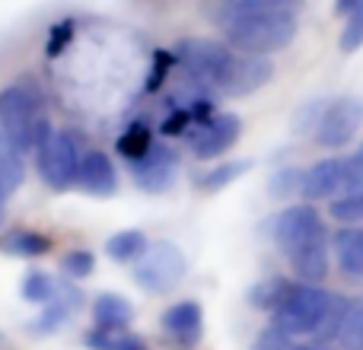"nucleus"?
<instances>
[{"label":"nucleus","mask_w":363,"mask_h":350,"mask_svg":"<svg viewBox=\"0 0 363 350\" xmlns=\"http://www.w3.org/2000/svg\"><path fill=\"white\" fill-rule=\"evenodd\" d=\"M0 131L13 140L19 153L42 150L51 137V121L45 115V102L32 83H13L0 93Z\"/></svg>","instance_id":"nucleus-1"},{"label":"nucleus","mask_w":363,"mask_h":350,"mask_svg":"<svg viewBox=\"0 0 363 350\" xmlns=\"http://www.w3.org/2000/svg\"><path fill=\"white\" fill-rule=\"evenodd\" d=\"M223 26V35L226 45L242 55H277L284 51L290 42H294L296 29V13H252V16H236V19H226Z\"/></svg>","instance_id":"nucleus-2"},{"label":"nucleus","mask_w":363,"mask_h":350,"mask_svg":"<svg viewBox=\"0 0 363 350\" xmlns=\"http://www.w3.org/2000/svg\"><path fill=\"white\" fill-rule=\"evenodd\" d=\"M335 293L322 290L319 283H300L294 281L284 296V303L274 309V325L284 328L294 338H315L332 312Z\"/></svg>","instance_id":"nucleus-3"},{"label":"nucleus","mask_w":363,"mask_h":350,"mask_svg":"<svg viewBox=\"0 0 363 350\" xmlns=\"http://www.w3.org/2000/svg\"><path fill=\"white\" fill-rule=\"evenodd\" d=\"M230 57V45L213 42V38H188L176 48V64L185 74V80L198 89H213V93H217V83L223 77Z\"/></svg>","instance_id":"nucleus-4"},{"label":"nucleus","mask_w":363,"mask_h":350,"mask_svg":"<svg viewBox=\"0 0 363 350\" xmlns=\"http://www.w3.org/2000/svg\"><path fill=\"white\" fill-rule=\"evenodd\" d=\"M86 153L80 150V140L67 131H55L38 150V175L51 191H67L80 179V166Z\"/></svg>","instance_id":"nucleus-5"},{"label":"nucleus","mask_w":363,"mask_h":350,"mask_svg":"<svg viewBox=\"0 0 363 350\" xmlns=\"http://www.w3.org/2000/svg\"><path fill=\"white\" fill-rule=\"evenodd\" d=\"M188 261L179 245L172 242H150V249L134 261V281L150 293H169L185 277Z\"/></svg>","instance_id":"nucleus-6"},{"label":"nucleus","mask_w":363,"mask_h":350,"mask_svg":"<svg viewBox=\"0 0 363 350\" xmlns=\"http://www.w3.org/2000/svg\"><path fill=\"white\" fill-rule=\"evenodd\" d=\"M360 125H363V102L357 96H341V99H332L325 106L319 128H315V140L325 150H341V147H347L357 137Z\"/></svg>","instance_id":"nucleus-7"},{"label":"nucleus","mask_w":363,"mask_h":350,"mask_svg":"<svg viewBox=\"0 0 363 350\" xmlns=\"http://www.w3.org/2000/svg\"><path fill=\"white\" fill-rule=\"evenodd\" d=\"M322 236H328V232L313 204H290L274 217V242L287 258L296 249H303V245H309L313 239Z\"/></svg>","instance_id":"nucleus-8"},{"label":"nucleus","mask_w":363,"mask_h":350,"mask_svg":"<svg viewBox=\"0 0 363 350\" xmlns=\"http://www.w3.org/2000/svg\"><path fill=\"white\" fill-rule=\"evenodd\" d=\"M239 134H242L239 115L220 112V115H207L204 121H198V125L185 134V140H188V150L198 159H217L236 144Z\"/></svg>","instance_id":"nucleus-9"},{"label":"nucleus","mask_w":363,"mask_h":350,"mask_svg":"<svg viewBox=\"0 0 363 350\" xmlns=\"http://www.w3.org/2000/svg\"><path fill=\"white\" fill-rule=\"evenodd\" d=\"M274 77V64L262 55H242V51L233 48V57L226 64L223 77L217 83V93L223 96H249L258 93L264 83Z\"/></svg>","instance_id":"nucleus-10"},{"label":"nucleus","mask_w":363,"mask_h":350,"mask_svg":"<svg viewBox=\"0 0 363 350\" xmlns=\"http://www.w3.org/2000/svg\"><path fill=\"white\" fill-rule=\"evenodd\" d=\"M176 172H179V157L172 150H166V147H153L147 157L131 163L134 185L150 194H160V191H166V188H172Z\"/></svg>","instance_id":"nucleus-11"},{"label":"nucleus","mask_w":363,"mask_h":350,"mask_svg":"<svg viewBox=\"0 0 363 350\" xmlns=\"http://www.w3.org/2000/svg\"><path fill=\"white\" fill-rule=\"evenodd\" d=\"M345 191V157H325L303 169V198L306 201H332Z\"/></svg>","instance_id":"nucleus-12"},{"label":"nucleus","mask_w":363,"mask_h":350,"mask_svg":"<svg viewBox=\"0 0 363 350\" xmlns=\"http://www.w3.org/2000/svg\"><path fill=\"white\" fill-rule=\"evenodd\" d=\"M201 328H204V309L194 300H182L163 312V332L182 347H191L201 341Z\"/></svg>","instance_id":"nucleus-13"},{"label":"nucleus","mask_w":363,"mask_h":350,"mask_svg":"<svg viewBox=\"0 0 363 350\" xmlns=\"http://www.w3.org/2000/svg\"><path fill=\"white\" fill-rule=\"evenodd\" d=\"M328 264H332V242L328 236L313 239L309 245L296 249L290 255V268H294L300 283H322L328 277Z\"/></svg>","instance_id":"nucleus-14"},{"label":"nucleus","mask_w":363,"mask_h":350,"mask_svg":"<svg viewBox=\"0 0 363 350\" xmlns=\"http://www.w3.org/2000/svg\"><path fill=\"white\" fill-rule=\"evenodd\" d=\"M77 188L86 191V194H96V198H108V194H115V188H118V175H115L112 159H108L102 150H89L86 157H83Z\"/></svg>","instance_id":"nucleus-15"},{"label":"nucleus","mask_w":363,"mask_h":350,"mask_svg":"<svg viewBox=\"0 0 363 350\" xmlns=\"http://www.w3.org/2000/svg\"><path fill=\"white\" fill-rule=\"evenodd\" d=\"M332 255L347 281H363V226H341L332 236Z\"/></svg>","instance_id":"nucleus-16"},{"label":"nucleus","mask_w":363,"mask_h":350,"mask_svg":"<svg viewBox=\"0 0 363 350\" xmlns=\"http://www.w3.org/2000/svg\"><path fill=\"white\" fill-rule=\"evenodd\" d=\"M77 309H80V293L70 287H61L55 300L42 306V315L32 322V328H35V332H57L67 319H74Z\"/></svg>","instance_id":"nucleus-17"},{"label":"nucleus","mask_w":363,"mask_h":350,"mask_svg":"<svg viewBox=\"0 0 363 350\" xmlns=\"http://www.w3.org/2000/svg\"><path fill=\"white\" fill-rule=\"evenodd\" d=\"M96 328H128L134 322V306L121 293H99L93 300Z\"/></svg>","instance_id":"nucleus-18"},{"label":"nucleus","mask_w":363,"mask_h":350,"mask_svg":"<svg viewBox=\"0 0 363 350\" xmlns=\"http://www.w3.org/2000/svg\"><path fill=\"white\" fill-rule=\"evenodd\" d=\"M26 179L23 153L13 147V140L0 131V198H10Z\"/></svg>","instance_id":"nucleus-19"},{"label":"nucleus","mask_w":363,"mask_h":350,"mask_svg":"<svg viewBox=\"0 0 363 350\" xmlns=\"http://www.w3.org/2000/svg\"><path fill=\"white\" fill-rule=\"evenodd\" d=\"M303 0H226L220 10V23L236 16H252V13H296Z\"/></svg>","instance_id":"nucleus-20"},{"label":"nucleus","mask_w":363,"mask_h":350,"mask_svg":"<svg viewBox=\"0 0 363 350\" xmlns=\"http://www.w3.org/2000/svg\"><path fill=\"white\" fill-rule=\"evenodd\" d=\"M86 344L93 350H150L147 341L131 328H93L86 334Z\"/></svg>","instance_id":"nucleus-21"},{"label":"nucleus","mask_w":363,"mask_h":350,"mask_svg":"<svg viewBox=\"0 0 363 350\" xmlns=\"http://www.w3.org/2000/svg\"><path fill=\"white\" fill-rule=\"evenodd\" d=\"M0 249H4L6 255L38 258V255H45V252L51 249V239L42 236V232H35V230H13V232H6V236L0 239Z\"/></svg>","instance_id":"nucleus-22"},{"label":"nucleus","mask_w":363,"mask_h":350,"mask_svg":"<svg viewBox=\"0 0 363 350\" xmlns=\"http://www.w3.org/2000/svg\"><path fill=\"white\" fill-rule=\"evenodd\" d=\"M147 249H150V242H147V236L140 230H121V232H115V236L106 242L108 258H112V261H118V264L138 261Z\"/></svg>","instance_id":"nucleus-23"},{"label":"nucleus","mask_w":363,"mask_h":350,"mask_svg":"<svg viewBox=\"0 0 363 350\" xmlns=\"http://www.w3.org/2000/svg\"><path fill=\"white\" fill-rule=\"evenodd\" d=\"M290 283H294V281H287V277H264V281H258L255 287L249 290V303L255 309L274 312V309L284 303V296H287Z\"/></svg>","instance_id":"nucleus-24"},{"label":"nucleus","mask_w":363,"mask_h":350,"mask_svg":"<svg viewBox=\"0 0 363 350\" xmlns=\"http://www.w3.org/2000/svg\"><path fill=\"white\" fill-rule=\"evenodd\" d=\"M150 150H153V137H150V128H147L144 121H134V125H128L125 131H121V137H118V153L128 159V163H134V159L147 157Z\"/></svg>","instance_id":"nucleus-25"},{"label":"nucleus","mask_w":363,"mask_h":350,"mask_svg":"<svg viewBox=\"0 0 363 350\" xmlns=\"http://www.w3.org/2000/svg\"><path fill=\"white\" fill-rule=\"evenodd\" d=\"M328 217L338 220V223H345V226L363 223V188H354V191H341L338 198L328 201Z\"/></svg>","instance_id":"nucleus-26"},{"label":"nucleus","mask_w":363,"mask_h":350,"mask_svg":"<svg viewBox=\"0 0 363 350\" xmlns=\"http://www.w3.org/2000/svg\"><path fill=\"white\" fill-rule=\"evenodd\" d=\"M57 290H61V283H57L51 274H45V271H29L23 281V296L29 303H35V306L51 303L57 296Z\"/></svg>","instance_id":"nucleus-27"},{"label":"nucleus","mask_w":363,"mask_h":350,"mask_svg":"<svg viewBox=\"0 0 363 350\" xmlns=\"http://www.w3.org/2000/svg\"><path fill=\"white\" fill-rule=\"evenodd\" d=\"M249 169H252V163H245V159H236V163H223L220 169H211L207 175H201L194 185H198L201 191H220V188L233 185L239 175L249 172Z\"/></svg>","instance_id":"nucleus-28"},{"label":"nucleus","mask_w":363,"mask_h":350,"mask_svg":"<svg viewBox=\"0 0 363 350\" xmlns=\"http://www.w3.org/2000/svg\"><path fill=\"white\" fill-rule=\"evenodd\" d=\"M338 344L345 350H363V296L354 300L351 315H347V322H345V332H341Z\"/></svg>","instance_id":"nucleus-29"},{"label":"nucleus","mask_w":363,"mask_h":350,"mask_svg":"<svg viewBox=\"0 0 363 350\" xmlns=\"http://www.w3.org/2000/svg\"><path fill=\"white\" fill-rule=\"evenodd\" d=\"M252 350H300V344H296V338H294V334H287L284 328L268 325L264 332H258Z\"/></svg>","instance_id":"nucleus-30"},{"label":"nucleus","mask_w":363,"mask_h":350,"mask_svg":"<svg viewBox=\"0 0 363 350\" xmlns=\"http://www.w3.org/2000/svg\"><path fill=\"white\" fill-rule=\"evenodd\" d=\"M363 48V0L347 13V23H345V32H341V51H357Z\"/></svg>","instance_id":"nucleus-31"},{"label":"nucleus","mask_w":363,"mask_h":350,"mask_svg":"<svg viewBox=\"0 0 363 350\" xmlns=\"http://www.w3.org/2000/svg\"><path fill=\"white\" fill-rule=\"evenodd\" d=\"M61 268L67 271V274L74 277V281H83V277L93 274L96 258H93V252H86V249H74V252H67V255H64Z\"/></svg>","instance_id":"nucleus-32"},{"label":"nucleus","mask_w":363,"mask_h":350,"mask_svg":"<svg viewBox=\"0 0 363 350\" xmlns=\"http://www.w3.org/2000/svg\"><path fill=\"white\" fill-rule=\"evenodd\" d=\"M271 191L277 198H294V194L303 191V172L300 169H281L271 179Z\"/></svg>","instance_id":"nucleus-33"},{"label":"nucleus","mask_w":363,"mask_h":350,"mask_svg":"<svg viewBox=\"0 0 363 350\" xmlns=\"http://www.w3.org/2000/svg\"><path fill=\"white\" fill-rule=\"evenodd\" d=\"M363 188V144L345 157V191Z\"/></svg>","instance_id":"nucleus-34"},{"label":"nucleus","mask_w":363,"mask_h":350,"mask_svg":"<svg viewBox=\"0 0 363 350\" xmlns=\"http://www.w3.org/2000/svg\"><path fill=\"white\" fill-rule=\"evenodd\" d=\"M70 38H74V23H70V19H61L48 35V55H61L64 45H67Z\"/></svg>","instance_id":"nucleus-35"},{"label":"nucleus","mask_w":363,"mask_h":350,"mask_svg":"<svg viewBox=\"0 0 363 350\" xmlns=\"http://www.w3.org/2000/svg\"><path fill=\"white\" fill-rule=\"evenodd\" d=\"M172 64H176V55H169V51H157V57H153V80L147 83V86L157 89L160 83H163L166 70H172Z\"/></svg>","instance_id":"nucleus-36"},{"label":"nucleus","mask_w":363,"mask_h":350,"mask_svg":"<svg viewBox=\"0 0 363 350\" xmlns=\"http://www.w3.org/2000/svg\"><path fill=\"white\" fill-rule=\"evenodd\" d=\"M357 4H360V0H335V13H338V16H347V13H351Z\"/></svg>","instance_id":"nucleus-37"},{"label":"nucleus","mask_w":363,"mask_h":350,"mask_svg":"<svg viewBox=\"0 0 363 350\" xmlns=\"http://www.w3.org/2000/svg\"><path fill=\"white\" fill-rule=\"evenodd\" d=\"M4 217H6V207H4V198H0V223H4Z\"/></svg>","instance_id":"nucleus-38"},{"label":"nucleus","mask_w":363,"mask_h":350,"mask_svg":"<svg viewBox=\"0 0 363 350\" xmlns=\"http://www.w3.org/2000/svg\"><path fill=\"white\" fill-rule=\"evenodd\" d=\"M300 350H332V347H322V344H319V347H300Z\"/></svg>","instance_id":"nucleus-39"}]
</instances>
